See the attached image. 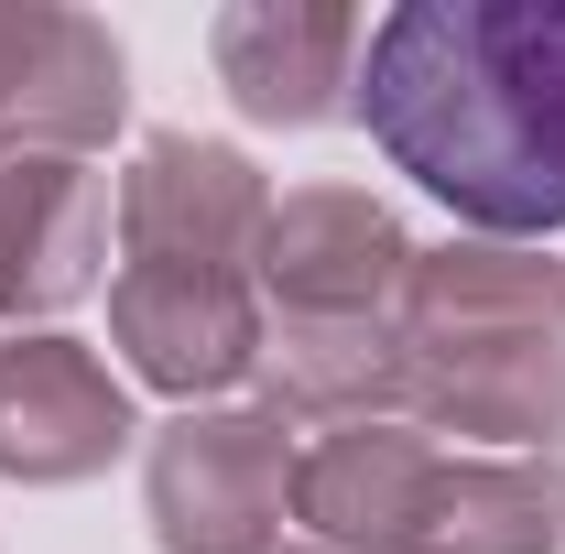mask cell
Listing matches in <instances>:
<instances>
[{
    "mask_svg": "<svg viewBox=\"0 0 565 554\" xmlns=\"http://www.w3.org/2000/svg\"><path fill=\"white\" fill-rule=\"evenodd\" d=\"M381 152L479 228H565V0L392 11L359 44Z\"/></svg>",
    "mask_w": 565,
    "mask_h": 554,
    "instance_id": "1",
    "label": "cell"
},
{
    "mask_svg": "<svg viewBox=\"0 0 565 554\" xmlns=\"http://www.w3.org/2000/svg\"><path fill=\"white\" fill-rule=\"evenodd\" d=\"M403 381H424L468 435H511V446L565 435V305H555V273L500 262V251H468V262L414 273Z\"/></svg>",
    "mask_w": 565,
    "mask_h": 554,
    "instance_id": "2",
    "label": "cell"
},
{
    "mask_svg": "<svg viewBox=\"0 0 565 554\" xmlns=\"http://www.w3.org/2000/svg\"><path fill=\"white\" fill-rule=\"evenodd\" d=\"M294 500V446L262 414L174 424V446L152 457V511L174 554H262Z\"/></svg>",
    "mask_w": 565,
    "mask_h": 554,
    "instance_id": "3",
    "label": "cell"
},
{
    "mask_svg": "<svg viewBox=\"0 0 565 554\" xmlns=\"http://www.w3.org/2000/svg\"><path fill=\"white\" fill-rule=\"evenodd\" d=\"M120 435H131V403L120 381H98L87 348H0V468L11 479H87L98 457H120Z\"/></svg>",
    "mask_w": 565,
    "mask_h": 554,
    "instance_id": "4",
    "label": "cell"
},
{
    "mask_svg": "<svg viewBox=\"0 0 565 554\" xmlns=\"http://www.w3.org/2000/svg\"><path fill=\"white\" fill-rule=\"evenodd\" d=\"M120 217H131V262H185V273H228V251L273 228L250 163L217 141H152L120 185Z\"/></svg>",
    "mask_w": 565,
    "mask_h": 554,
    "instance_id": "5",
    "label": "cell"
},
{
    "mask_svg": "<svg viewBox=\"0 0 565 554\" xmlns=\"http://www.w3.org/2000/svg\"><path fill=\"white\" fill-rule=\"evenodd\" d=\"M120 338L174 392H217V381H239L262 359V327H250L239 273H185V262H131V283H120Z\"/></svg>",
    "mask_w": 565,
    "mask_h": 554,
    "instance_id": "6",
    "label": "cell"
},
{
    "mask_svg": "<svg viewBox=\"0 0 565 554\" xmlns=\"http://www.w3.org/2000/svg\"><path fill=\"white\" fill-rule=\"evenodd\" d=\"M262 262H273V294H294L305 316L370 327V305L403 283V239L370 196H294L262 228Z\"/></svg>",
    "mask_w": 565,
    "mask_h": 554,
    "instance_id": "7",
    "label": "cell"
},
{
    "mask_svg": "<svg viewBox=\"0 0 565 554\" xmlns=\"http://www.w3.org/2000/svg\"><path fill=\"white\" fill-rule=\"evenodd\" d=\"M109 239V196L76 163H11L0 174V305H76Z\"/></svg>",
    "mask_w": 565,
    "mask_h": 554,
    "instance_id": "8",
    "label": "cell"
},
{
    "mask_svg": "<svg viewBox=\"0 0 565 554\" xmlns=\"http://www.w3.org/2000/svg\"><path fill=\"white\" fill-rule=\"evenodd\" d=\"M435 489H446V468L424 457L414 435H338L316 468H305V522L327 533V544H370V554H392V544H424V522H435Z\"/></svg>",
    "mask_w": 565,
    "mask_h": 554,
    "instance_id": "9",
    "label": "cell"
},
{
    "mask_svg": "<svg viewBox=\"0 0 565 554\" xmlns=\"http://www.w3.org/2000/svg\"><path fill=\"white\" fill-rule=\"evenodd\" d=\"M76 44H87V22H55V11L0 22V131H22V141H98L109 120H120V55L55 76V55H76Z\"/></svg>",
    "mask_w": 565,
    "mask_h": 554,
    "instance_id": "10",
    "label": "cell"
},
{
    "mask_svg": "<svg viewBox=\"0 0 565 554\" xmlns=\"http://www.w3.org/2000/svg\"><path fill=\"white\" fill-rule=\"evenodd\" d=\"M370 44V22H262V11H228L217 22V66H228V87L262 109V120H327L338 98V76H349V55Z\"/></svg>",
    "mask_w": 565,
    "mask_h": 554,
    "instance_id": "11",
    "label": "cell"
}]
</instances>
